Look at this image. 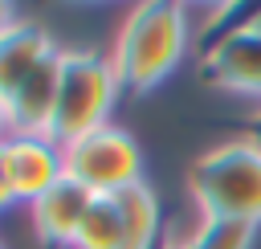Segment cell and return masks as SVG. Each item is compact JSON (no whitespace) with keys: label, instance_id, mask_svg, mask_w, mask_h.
<instances>
[{"label":"cell","instance_id":"obj_1","mask_svg":"<svg viewBox=\"0 0 261 249\" xmlns=\"http://www.w3.org/2000/svg\"><path fill=\"white\" fill-rule=\"evenodd\" d=\"M188 53V12L171 0H147L135 4L130 16L118 29L110 65L118 73V86L130 94H143L159 86Z\"/></svg>","mask_w":261,"mask_h":249},{"label":"cell","instance_id":"obj_2","mask_svg":"<svg viewBox=\"0 0 261 249\" xmlns=\"http://www.w3.org/2000/svg\"><path fill=\"white\" fill-rule=\"evenodd\" d=\"M192 200L204 220L261 225V143L232 139L196 159L188 176Z\"/></svg>","mask_w":261,"mask_h":249},{"label":"cell","instance_id":"obj_3","mask_svg":"<svg viewBox=\"0 0 261 249\" xmlns=\"http://www.w3.org/2000/svg\"><path fill=\"white\" fill-rule=\"evenodd\" d=\"M118 90L122 86H118L110 57L65 49L61 53V90H57V110H53L49 135L65 147V143L98 131V127H106Z\"/></svg>","mask_w":261,"mask_h":249},{"label":"cell","instance_id":"obj_4","mask_svg":"<svg viewBox=\"0 0 261 249\" xmlns=\"http://www.w3.org/2000/svg\"><path fill=\"white\" fill-rule=\"evenodd\" d=\"M65 176L94 196H118L143 184L139 143L122 127H98L73 143H65Z\"/></svg>","mask_w":261,"mask_h":249},{"label":"cell","instance_id":"obj_5","mask_svg":"<svg viewBox=\"0 0 261 249\" xmlns=\"http://www.w3.org/2000/svg\"><path fill=\"white\" fill-rule=\"evenodd\" d=\"M4 163H8V180H12V196L24 204L41 200L49 188H57L65 180V147L53 135L12 131L4 139Z\"/></svg>","mask_w":261,"mask_h":249},{"label":"cell","instance_id":"obj_6","mask_svg":"<svg viewBox=\"0 0 261 249\" xmlns=\"http://www.w3.org/2000/svg\"><path fill=\"white\" fill-rule=\"evenodd\" d=\"M204 78L232 94H261V29L232 24L204 49Z\"/></svg>","mask_w":261,"mask_h":249},{"label":"cell","instance_id":"obj_7","mask_svg":"<svg viewBox=\"0 0 261 249\" xmlns=\"http://www.w3.org/2000/svg\"><path fill=\"white\" fill-rule=\"evenodd\" d=\"M53 41L41 24L33 20H12L0 33V98L8 102L49 57H53Z\"/></svg>","mask_w":261,"mask_h":249},{"label":"cell","instance_id":"obj_8","mask_svg":"<svg viewBox=\"0 0 261 249\" xmlns=\"http://www.w3.org/2000/svg\"><path fill=\"white\" fill-rule=\"evenodd\" d=\"M90 204H94V192L82 188V184H73L65 176L57 188H49L41 200L29 204L37 237L49 241V245H73L77 241V229H82V220L90 212Z\"/></svg>","mask_w":261,"mask_h":249},{"label":"cell","instance_id":"obj_9","mask_svg":"<svg viewBox=\"0 0 261 249\" xmlns=\"http://www.w3.org/2000/svg\"><path fill=\"white\" fill-rule=\"evenodd\" d=\"M57 90H61V49L8 98L12 131L20 135H49L53 110H57Z\"/></svg>","mask_w":261,"mask_h":249},{"label":"cell","instance_id":"obj_10","mask_svg":"<svg viewBox=\"0 0 261 249\" xmlns=\"http://www.w3.org/2000/svg\"><path fill=\"white\" fill-rule=\"evenodd\" d=\"M118 208H122V245L118 249H155L159 241V204L151 196L147 184L118 192Z\"/></svg>","mask_w":261,"mask_h":249},{"label":"cell","instance_id":"obj_11","mask_svg":"<svg viewBox=\"0 0 261 249\" xmlns=\"http://www.w3.org/2000/svg\"><path fill=\"white\" fill-rule=\"evenodd\" d=\"M122 245V208L118 196H94L73 249H118Z\"/></svg>","mask_w":261,"mask_h":249},{"label":"cell","instance_id":"obj_12","mask_svg":"<svg viewBox=\"0 0 261 249\" xmlns=\"http://www.w3.org/2000/svg\"><path fill=\"white\" fill-rule=\"evenodd\" d=\"M171 249H253V225H237V220H200V229H192L179 245Z\"/></svg>","mask_w":261,"mask_h":249},{"label":"cell","instance_id":"obj_13","mask_svg":"<svg viewBox=\"0 0 261 249\" xmlns=\"http://www.w3.org/2000/svg\"><path fill=\"white\" fill-rule=\"evenodd\" d=\"M16 196H12V180H8V163H4V143H0V212L12 208Z\"/></svg>","mask_w":261,"mask_h":249},{"label":"cell","instance_id":"obj_14","mask_svg":"<svg viewBox=\"0 0 261 249\" xmlns=\"http://www.w3.org/2000/svg\"><path fill=\"white\" fill-rule=\"evenodd\" d=\"M8 135H12V114H8V102L0 98V143H4Z\"/></svg>","mask_w":261,"mask_h":249},{"label":"cell","instance_id":"obj_15","mask_svg":"<svg viewBox=\"0 0 261 249\" xmlns=\"http://www.w3.org/2000/svg\"><path fill=\"white\" fill-rule=\"evenodd\" d=\"M249 139H253V143H261V110L253 114V131H249Z\"/></svg>","mask_w":261,"mask_h":249},{"label":"cell","instance_id":"obj_16","mask_svg":"<svg viewBox=\"0 0 261 249\" xmlns=\"http://www.w3.org/2000/svg\"><path fill=\"white\" fill-rule=\"evenodd\" d=\"M8 24H12V8H8V4H0V33H4Z\"/></svg>","mask_w":261,"mask_h":249},{"label":"cell","instance_id":"obj_17","mask_svg":"<svg viewBox=\"0 0 261 249\" xmlns=\"http://www.w3.org/2000/svg\"><path fill=\"white\" fill-rule=\"evenodd\" d=\"M249 24H253V29H261V8H253V16H249Z\"/></svg>","mask_w":261,"mask_h":249},{"label":"cell","instance_id":"obj_18","mask_svg":"<svg viewBox=\"0 0 261 249\" xmlns=\"http://www.w3.org/2000/svg\"><path fill=\"white\" fill-rule=\"evenodd\" d=\"M0 249H4V245H0Z\"/></svg>","mask_w":261,"mask_h":249}]
</instances>
